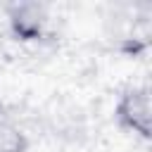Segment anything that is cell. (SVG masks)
I'll return each mask as SVG.
<instances>
[{
    "label": "cell",
    "instance_id": "obj_3",
    "mask_svg": "<svg viewBox=\"0 0 152 152\" xmlns=\"http://www.w3.org/2000/svg\"><path fill=\"white\" fill-rule=\"evenodd\" d=\"M28 133L12 116L0 109V152H28Z\"/></svg>",
    "mask_w": 152,
    "mask_h": 152
},
{
    "label": "cell",
    "instance_id": "obj_1",
    "mask_svg": "<svg viewBox=\"0 0 152 152\" xmlns=\"http://www.w3.org/2000/svg\"><path fill=\"white\" fill-rule=\"evenodd\" d=\"M114 121L116 126L147 142L150 140V133H152V90H150V83L147 81H140V83H128L116 102H114Z\"/></svg>",
    "mask_w": 152,
    "mask_h": 152
},
{
    "label": "cell",
    "instance_id": "obj_2",
    "mask_svg": "<svg viewBox=\"0 0 152 152\" xmlns=\"http://www.w3.org/2000/svg\"><path fill=\"white\" fill-rule=\"evenodd\" d=\"M5 21L14 40L40 43L52 31V10L43 2H12L5 7Z\"/></svg>",
    "mask_w": 152,
    "mask_h": 152
}]
</instances>
